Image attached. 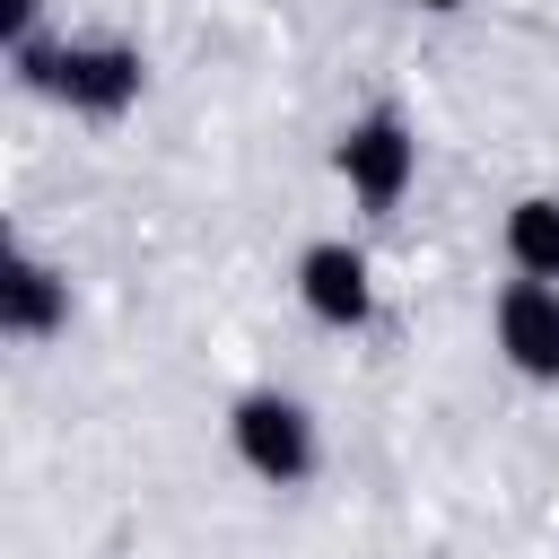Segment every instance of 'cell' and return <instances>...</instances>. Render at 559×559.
<instances>
[{
  "mask_svg": "<svg viewBox=\"0 0 559 559\" xmlns=\"http://www.w3.org/2000/svg\"><path fill=\"white\" fill-rule=\"evenodd\" d=\"M9 61H17V87L52 96L79 122H122L148 96V61H140L131 35H35Z\"/></svg>",
  "mask_w": 559,
  "mask_h": 559,
  "instance_id": "6da1fadb",
  "label": "cell"
},
{
  "mask_svg": "<svg viewBox=\"0 0 559 559\" xmlns=\"http://www.w3.org/2000/svg\"><path fill=\"white\" fill-rule=\"evenodd\" d=\"M332 175H341V192H349L367 218H393V210L411 201V183H419V131H411V114H402V105L349 114V122L332 131Z\"/></svg>",
  "mask_w": 559,
  "mask_h": 559,
  "instance_id": "7a4b0ae2",
  "label": "cell"
},
{
  "mask_svg": "<svg viewBox=\"0 0 559 559\" xmlns=\"http://www.w3.org/2000/svg\"><path fill=\"white\" fill-rule=\"evenodd\" d=\"M227 454H236L253 480L297 489V480H314V463H323V428H314V411H306L297 393L253 384V393L227 402Z\"/></svg>",
  "mask_w": 559,
  "mask_h": 559,
  "instance_id": "3957f363",
  "label": "cell"
},
{
  "mask_svg": "<svg viewBox=\"0 0 559 559\" xmlns=\"http://www.w3.org/2000/svg\"><path fill=\"white\" fill-rule=\"evenodd\" d=\"M288 288H297V306H306L323 332H367V323H376V262H367V245H349V236L297 245Z\"/></svg>",
  "mask_w": 559,
  "mask_h": 559,
  "instance_id": "277c9868",
  "label": "cell"
},
{
  "mask_svg": "<svg viewBox=\"0 0 559 559\" xmlns=\"http://www.w3.org/2000/svg\"><path fill=\"white\" fill-rule=\"evenodd\" d=\"M0 332L17 349H44L52 332H70V271L52 253H35L26 236L0 245Z\"/></svg>",
  "mask_w": 559,
  "mask_h": 559,
  "instance_id": "5b68a950",
  "label": "cell"
},
{
  "mask_svg": "<svg viewBox=\"0 0 559 559\" xmlns=\"http://www.w3.org/2000/svg\"><path fill=\"white\" fill-rule=\"evenodd\" d=\"M489 349L507 376L524 384H559V288L542 280H507L489 297Z\"/></svg>",
  "mask_w": 559,
  "mask_h": 559,
  "instance_id": "8992f818",
  "label": "cell"
},
{
  "mask_svg": "<svg viewBox=\"0 0 559 559\" xmlns=\"http://www.w3.org/2000/svg\"><path fill=\"white\" fill-rule=\"evenodd\" d=\"M498 253H507L515 280L559 288V192H515L507 218H498Z\"/></svg>",
  "mask_w": 559,
  "mask_h": 559,
  "instance_id": "52a82bcc",
  "label": "cell"
},
{
  "mask_svg": "<svg viewBox=\"0 0 559 559\" xmlns=\"http://www.w3.org/2000/svg\"><path fill=\"white\" fill-rule=\"evenodd\" d=\"M35 35H44V0H0V44L26 52Z\"/></svg>",
  "mask_w": 559,
  "mask_h": 559,
  "instance_id": "ba28073f",
  "label": "cell"
},
{
  "mask_svg": "<svg viewBox=\"0 0 559 559\" xmlns=\"http://www.w3.org/2000/svg\"><path fill=\"white\" fill-rule=\"evenodd\" d=\"M411 9H428V17H454V9H463V0H411Z\"/></svg>",
  "mask_w": 559,
  "mask_h": 559,
  "instance_id": "9c48e42d",
  "label": "cell"
}]
</instances>
